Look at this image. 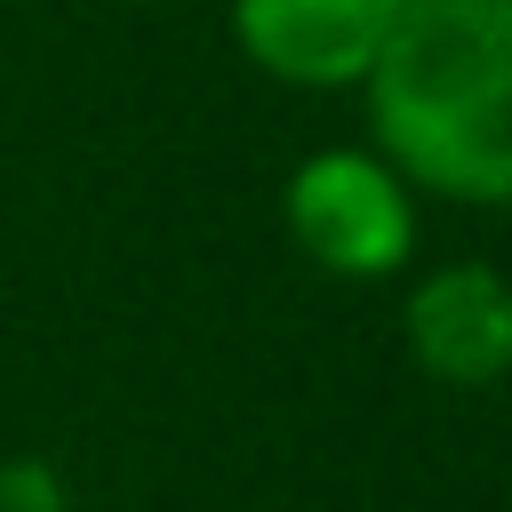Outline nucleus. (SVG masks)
Returning <instances> with one entry per match:
<instances>
[{
  "mask_svg": "<svg viewBox=\"0 0 512 512\" xmlns=\"http://www.w3.org/2000/svg\"><path fill=\"white\" fill-rule=\"evenodd\" d=\"M408 344L440 384H496L512 368V288L488 264L432 272L408 296Z\"/></svg>",
  "mask_w": 512,
  "mask_h": 512,
  "instance_id": "4",
  "label": "nucleus"
},
{
  "mask_svg": "<svg viewBox=\"0 0 512 512\" xmlns=\"http://www.w3.org/2000/svg\"><path fill=\"white\" fill-rule=\"evenodd\" d=\"M288 224L304 240V256H320L328 272H352V280H376L408 256L416 240V216H408V192L384 160L368 152H320L288 176Z\"/></svg>",
  "mask_w": 512,
  "mask_h": 512,
  "instance_id": "2",
  "label": "nucleus"
},
{
  "mask_svg": "<svg viewBox=\"0 0 512 512\" xmlns=\"http://www.w3.org/2000/svg\"><path fill=\"white\" fill-rule=\"evenodd\" d=\"M360 88L392 176L512 200V0H408Z\"/></svg>",
  "mask_w": 512,
  "mask_h": 512,
  "instance_id": "1",
  "label": "nucleus"
},
{
  "mask_svg": "<svg viewBox=\"0 0 512 512\" xmlns=\"http://www.w3.org/2000/svg\"><path fill=\"white\" fill-rule=\"evenodd\" d=\"M400 8L408 0H232V32L272 80L344 88V80H368Z\"/></svg>",
  "mask_w": 512,
  "mask_h": 512,
  "instance_id": "3",
  "label": "nucleus"
}]
</instances>
